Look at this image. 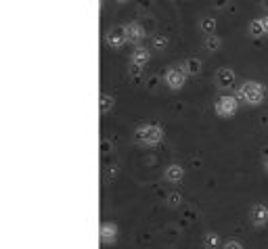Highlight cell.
Here are the masks:
<instances>
[{"mask_svg": "<svg viewBox=\"0 0 268 249\" xmlns=\"http://www.w3.org/2000/svg\"><path fill=\"white\" fill-rule=\"evenodd\" d=\"M134 138H136V142H141V145L153 147L164 138V130H161L159 126H155V124H145L134 132Z\"/></svg>", "mask_w": 268, "mask_h": 249, "instance_id": "6da1fadb", "label": "cell"}, {"mask_svg": "<svg viewBox=\"0 0 268 249\" xmlns=\"http://www.w3.org/2000/svg\"><path fill=\"white\" fill-rule=\"evenodd\" d=\"M264 86L260 82H245V84H241L239 88V99L245 101L247 105H260L264 101Z\"/></svg>", "mask_w": 268, "mask_h": 249, "instance_id": "7a4b0ae2", "label": "cell"}, {"mask_svg": "<svg viewBox=\"0 0 268 249\" xmlns=\"http://www.w3.org/2000/svg\"><path fill=\"white\" fill-rule=\"evenodd\" d=\"M105 40H107V44L111 46V49H120V46H124L128 42L126 26H113V28H109L107 34H105Z\"/></svg>", "mask_w": 268, "mask_h": 249, "instance_id": "3957f363", "label": "cell"}, {"mask_svg": "<svg viewBox=\"0 0 268 249\" xmlns=\"http://www.w3.org/2000/svg\"><path fill=\"white\" fill-rule=\"evenodd\" d=\"M186 76H189V74H186L184 69H180V67H172V69L166 71L164 80H166L168 88H172V90H180V88L184 86V82H186Z\"/></svg>", "mask_w": 268, "mask_h": 249, "instance_id": "277c9868", "label": "cell"}, {"mask_svg": "<svg viewBox=\"0 0 268 249\" xmlns=\"http://www.w3.org/2000/svg\"><path fill=\"white\" fill-rule=\"evenodd\" d=\"M239 109V101L235 97H220L216 101V113L220 117H230V115H235Z\"/></svg>", "mask_w": 268, "mask_h": 249, "instance_id": "5b68a950", "label": "cell"}, {"mask_svg": "<svg viewBox=\"0 0 268 249\" xmlns=\"http://www.w3.org/2000/svg\"><path fill=\"white\" fill-rule=\"evenodd\" d=\"M126 34H128V42H132V44H138L143 38H145V30L141 23H136V21H130L126 26Z\"/></svg>", "mask_w": 268, "mask_h": 249, "instance_id": "8992f818", "label": "cell"}, {"mask_svg": "<svg viewBox=\"0 0 268 249\" xmlns=\"http://www.w3.org/2000/svg\"><path fill=\"white\" fill-rule=\"evenodd\" d=\"M249 218H251V222L255 224V226H262V224L268 222V207L262 205V203H255L249 211Z\"/></svg>", "mask_w": 268, "mask_h": 249, "instance_id": "52a82bcc", "label": "cell"}, {"mask_svg": "<svg viewBox=\"0 0 268 249\" xmlns=\"http://www.w3.org/2000/svg\"><path fill=\"white\" fill-rule=\"evenodd\" d=\"M216 82H218V86L220 88H230V86H235V71L228 69V67H222L218 71V76H216Z\"/></svg>", "mask_w": 268, "mask_h": 249, "instance_id": "ba28073f", "label": "cell"}, {"mask_svg": "<svg viewBox=\"0 0 268 249\" xmlns=\"http://www.w3.org/2000/svg\"><path fill=\"white\" fill-rule=\"evenodd\" d=\"M101 241L103 243H115L118 241V226L113 222H105L101 224Z\"/></svg>", "mask_w": 268, "mask_h": 249, "instance_id": "9c48e42d", "label": "cell"}, {"mask_svg": "<svg viewBox=\"0 0 268 249\" xmlns=\"http://www.w3.org/2000/svg\"><path fill=\"white\" fill-rule=\"evenodd\" d=\"M184 178V168H180V165H170V168L166 170V180L168 182H180Z\"/></svg>", "mask_w": 268, "mask_h": 249, "instance_id": "30bf717a", "label": "cell"}, {"mask_svg": "<svg viewBox=\"0 0 268 249\" xmlns=\"http://www.w3.org/2000/svg\"><path fill=\"white\" fill-rule=\"evenodd\" d=\"M149 59H151V53H149L147 49H136V51L132 53V57H130V61H132L134 65H147Z\"/></svg>", "mask_w": 268, "mask_h": 249, "instance_id": "8fae6325", "label": "cell"}, {"mask_svg": "<svg viewBox=\"0 0 268 249\" xmlns=\"http://www.w3.org/2000/svg\"><path fill=\"white\" fill-rule=\"evenodd\" d=\"M184 71L189 76H199L201 74V61L197 57H191V59H186V63H184Z\"/></svg>", "mask_w": 268, "mask_h": 249, "instance_id": "7c38bea8", "label": "cell"}, {"mask_svg": "<svg viewBox=\"0 0 268 249\" xmlns=\"http://www.w3.org/2000/svg\"><path fill=\"white\" fill-rule=\"evenodd\" d=\"M203 44H205V49H207V51H218L220 46H222V40H220L216 34H209Z\"/></svg>", "mask_w": 268, "mask_h": 249, "instance_id": "4fadbf2b", "label": "cell"}, {"mask_svg": "<svg viewBox=\"0 0 268 249\" xmlns=\"http://www.w3.org/2000/svg\"><path fill=\"white\" fill-rule=\"evenodd\" d=\"M216 26H218V23H216L214 17H205V19H201V32L207 34V36L216 32Z\"/></svg>", "mask_w": 268, "mask_h": 249, "instance_id": "5bb4252c", "label": "cell"}, {"mask_svg": "<svg viewBox=\"0 0 268 249\" xmlns=\"http://www.w3.org/2000/svg\"><path fill=\"white\" fill-rule=\"evenodd\" d=\"M249 34L253 36V38H260V36H264V26H262V19H255L249 23Z\"/></svg>", "mask_w": 268, "mask_h": 249, "instance_id": "9a60e30c", "label": "cell"}, {"mask_svg": "<svg viewBox=\"0 0 268 249\" xmlns=\"http://www.w3.org/2000/svg\"><path fill=\"white\" fill-rule=\"evenodd\" d=\"M111 107H113V97L111 94H101V113H109L111 111Z\"/></svg>", "mask_w": 268, "mask_h": 249, "instance_id": "2e32d148", "label": "cell"}, {"mask_svg": "<svg viewBox=\"0 0 268 249\" xmlns=\"http://www.w3.org/2000/svg\"><path fill=\"white\" fill-rule=\"evenodd\" d=\"M218 245H220V234L207 232L205 234V249H218Z\"/></svg>", "mask_w": 268, "mask_h": 249, "instance_id": "e0dca14e", "label": "cell"}, {"mask_svg": "<svg viewBox=\"0 0 268 249\" xmlns=\"http://www.w3.org/2000/svg\"><path fill=\"white\" fill-rule=\"evenodd\" d=\"M166 46H168V38H166V36H155V38H153V49L155 51H164Z\"/></svg>", "mask_w": 268, "mask_h": 249, "instance_id": "ac0fdd59", "label": "cell"}, {"mask_svg": "<svg viewBox=\"0 0 268 249\" xmlns=\"http://www.w3.org/2000/svg\"><path fill=\"white\" fill-rule=\"evenodd\" d=\"M180 201H182V195H180V193H170V195H168V205H170V207H178Z\"/></svg>", "mask_w": 268, "mask_h": 249, "instance_id": "d6986e66", "label": "cell"}, {"mask_svg": "<svg viewBox=\"0 0 268 249\" xmlns=\"http://www.w3.org/2000/svg\"><path fill=\"white\" fill-rule=\"evenodd\" d=\"M141 74H143V65H134V63H132V67H130V76H132V78H138Z\"/></svg>", "mask_w": 268, "mask_h": 249, "instance_id": "ffe728a7", "label": "cell"}, {"mask_svg": "<svg viewBox=\"0 0 268 249\" xmlns=\"http://www.w3.org/2000/svg\"><path fill=\"white\" fill-rule=\"evenodd\" d=\"M222 249H243V245L239 241H228V243H224Z\"/></svg>", "mask_w": 268, "mask_h": 249, "instance_id": "44dd1931", "label": "cell"}, {"mask_svg": "<svg viewBox=\"0 0 268 249\" xmlns=\"http://www.w3.org/2000/svg\"><path fill=\"white\" fill-rule=\"evenodd\" d=\"M101 149H103V153H107V151L111 149V142H109V140H103V142H101Z\"/></svg>", "mask_w": 268, "mask_h": 249, "instance_id": "7402d4cb", "label": "cell"}, {"mask_svg": "<svg viewBox=\"0 0 268 249\" xmlns=\"http://www.w3.org/2000/svg\"><path fill=\"white\" fill-rule=\"evenodd\" d=\"M262 26H264V34H268V15L262 17Z\"/></svg>", "mask_w": 268, "mask_h": 249, "instance_id": "603a6c76", "label": "cell"}, {"mask_svg": "<svg viewBox=\"0 0 268 249\" xmlns=\"http://www.w3.org/2000/svg\"><path fill=\"white\" fill-rule=\"evenodd\" d=\"M264 165H266V170H268V155L264 157Z\"/></svg>", "mask_w": 268, "mask_h": 249, "instance_id": "cb8c5ba5", "label": "cell"}, {"mask_svg": "<svg viewBox=\"0 0 268 249\" xmlns=\"http://www.w3.org/2000/svg\"><path fill=\"white\" fill-rule=\"evenodd\" d=\"M118 3H120V5H124V3H128V0H118Z\"/></svg>", "mask_w": 268, "mask_h": 249, "instance_id": "d4e9b609", "label": "cell"}, {"mask_svg": "<svg viewBox=\"0 0 268 249\" xmlns=\"http://www.w3.org/2000/svg\"><path fill=\"white\" fill-rule=\"evenodd\" d=\"M266 5H268V0H266Z\"/></svg>", "mask_w": 268, "mask_h": 249, "instance_id": "484cf974", "label": "cell"}]
</instances>
